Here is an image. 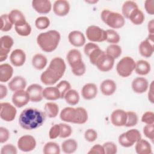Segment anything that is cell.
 Returning a JSON list of instances; mask_svg holds the SVG:
<instances>
[{
    "mask_svg": "<svg viewBox=\"0 0 154 154\" xmlns=\"http://www.w3.org/2000/svg\"><path fill=\"white\" fill-rule=\"evenodd\" d=\"M46 114L40 109L28 108L22 111L19 117L20 126L26 130H32L40 127L45 122Z\"/></svg>",
    "mask_w": 154,
    "mask_h": 154,
    "instance_id": "6da1fadb",
    "label": "cell"
},
{
    "mask_svg": "<svg viewBox=\"0 0 154 154\" xmlns=\"http://www.w3.org/2000/svg\"><path fill=\"white\" fill-rule=\"evenodd\" d=\"M66 68L64 60L60 57H55L51 61L47 69L42 73L41 81L47 85L55 84L63 76Z\"/></svg>",
    "mask_w": 154,
    "mask_h": 154,
    "instance_id": "7a4b0ae2",
    "label": "cell"
},
{
    "mask_svg": "<svg viewBox=\"0 0 154 154\" xmlns=\"http://www.w3.org/2000/svg\"><path fill=\"white\" fill-rule=\"evenodd\" d=\"M60 34L56 30H49L42 32L37 37V42L42 51L51 52L57 48L60 40Z\"/></svg>",
    "mask_w": 154,
    "mask_h": 154,
    "instance_id": "3957f363",
    "label": "cell"
},
{
    "mask_svg": "<svg viewBox=\"0 0 154 154\" xmlns=\"http://www.w3.org/2000/svg\"><path fill=\"white\" fill-rule=\"evenodd\" d=\"M60 116L63 121L75 124H84L88 120L87 112L82 107L64 108L61 111Z\"/></svg>",
    "mask_w": 154,
    "mask_h": 154,
    "instance_id": "277c9868",
    "label": "cell"
},
{
    "mask_svg": "<svg viewBox=\"0 0 154 154\" xmlns=\"http://www.w3.org/2000/svg\"><path fill=\"white\" fill-rule=\"evenodd\" d=\"M100 17L105 24L114 29L120 28L125 23V17L122 14L109 10H103L101 12Z\"/></svg>",
    "mask_w": 154,
    "mask_h": 154,
    "instance_id": "5b68a950",
    "label": "cell"
},
{
    "mask_svg": "<svg viewBox=\"0 0 154 154\" xmlns=\"http://www.w3.org/2000/svg\"><path fill=\"white\" fill-rule=\"evenodd\" d=\"M135 67V62L130 57L122 58L117 64L116 70L122 77L126 78L130 76Z\"/></svg>",
    "mask_w": 154,
    "mask_h": 154,
    "instance_id": "8992f818",
    "label": "cell"
},
{
    "mask_svg": "<svg viewBox=\"0 0 154 154\" xmlns=\"http://www.w3.org/2000/svg\"><path fill=\"white\" fill-rule=\"evenodd\" d=\"M87 38L93 42H102L106 40V31L96 25L89 26L86 29Z\"/></svg>",
    "mask_w": 154,
    "mask_h": 154,
    "instance_id": "52a82bcc",
    "label": "cell"
},
{
    "mask_svg": "<svg viewBox=\"0 0 154 154\" xmlns=\"http://www.w3.org/2000/svg\"><path fill=\"white\" fill-rule=\"evenodd\" d=\"M0 117L5 122L13 121L16 115V108L8 102H2L0 104Z\"/></svg>",
    "mask_w": 154,
    "mask_h": 154,
    "instance_id": "ba28073f",
    "label": "cell"
},
{
    "mask_svg": "<svg viewBox=\"0 0 154 154\" xmlns=\"http://www.w3.org/2000/svg\"><path fill=\"white\" fill-rule=\"evenodd\" d=\"M36 146V141L35 138L29 135H25L17 141V147L22 152H30L34 149Z\"/></svg>",
    "mask_w": 154,
    "mask_h": 154,
    "instance_id": "9c48e42d",
    "label": "cell"
},
{
    "mask_svg": "<svg viewBox=\"0 0 154 154\" xmlns=\"http://www.w3.org/2000/svg\"><path fill=\"white\" fill-rule=\"evenodd\" d=\"M14 43L13 39L9 35H4L1 37L0 46V61L5 60L8 53Z\"/></svg>",
    "mask_w": 154,
    "mask_h": 154,
    "instance_id": "30bf717a",
    "label": "cell"
},
{
    "mask_svg": "<svg viewBox=\"0 0 154 154\" xmlns=\"http://www.w3.org/2000/svg\"><path fill=\"white\" fill-rule=\"evenodd\" d=\"M114 58L107 55L105 52L97 60L96 66L102 72H108L111 70L114 64Z\"/></svg>",
    "mask_w": 154,
    "mask_h": 154,
    "instance_id": "8fae6325",
    "label": "cell"
},
{
    "mask_svg": "<svg viewBox=\"0 0 154 154\" xmlns=\"http://www.w3.org/2000/svg\"><path fill=\"white\" fill-rule=\"evenodd\" d=\"M29 100V96L27 91L23 90L15 91L12 96V102L13 104L18 108H21L26 105Z\"/></svg>",
    "mask_w": 154,
    "mask_h": 154,
    "instance_id": "7c38bea8",
    "label": "cell"
},
{
    "mask_svg": "<svg viewBox=\"0 0 154 154\" xmlns=\"http://www.w3.org/2000/svg\"><path fill=\"white\" fill-rule=\"evenodd\" d=\"M43 88L40 85L33 84L26 89L30 100L33 102H40L43 99Z\"/></svg>",
    "mask_w": 154,
    "mask_h": 154,
    "instance_id": "4fadbf2b",
    "label": "cell"
},
{
    "mask_svg": "<svg viewBox=\"0 0 154 154\" xmlns=\"http://www.w3.org/2000/svg\"><path fill=\"white\" fill-rule=\"evenodd\" d=\"M126 112L123 109H116L111 114V123L116 126H125L126 122Z\"/></svg>",
    "mask_w": 154,
    "mask_h": 154,
    "instance_id": "5bb4252c",
    "label": "cell"
},
{
    "mask_svg": "<svg viewBox=\"0 0 154 154\" xmlns=\"http://www.w3.org/2000/svg\"><path fill=\"white\" fill-rule=\"evenodd\" d=\"M53 11L57 16H66L70 11V4L67 1L57 0L53 5Z\"/></svg>",
    "mask_w": 154,
    "mask_h": 154,
    "instance_id": "9a60e30c",
    "label": "cell"
},
{
    "mask_svg": "<svg viewBox=\"0 0 154 154\" xmlns=\"http://www.w3.org/2000/svg\"><path fill=\"white\" fill-rule=\"evenodd\" d=\"M153 43L154 41H152L148 38L142 41L138 47L139 52L141 55L146 58L151 57L154 51Z\"/></svg>",
    "mask_w": 154,
    "mask_h": 154,
    "instance_id": "2e32d148",
    "label": "cell"
},
{
    "mask_svg": "<svg viewBox=\"0 0 154 154\" xmlns=\"http://www.w3.org/2000/svg\"><path fill=\"white\" fill-rule=\"evenodd\" d=\"M10 60L11 64L16 67L22 66L25 62V53L20 49L14 50L10 55Z\"/></svg>",
    "mask_w": 154,
    "mask_h": 154,
    "instance_id": "e0dca14e",
    "label": "cell"
},
{
    "mask_svg": "<svg viewBox=\"0 0 154 154\" xmlns=\"http://www.w3.org/2000/svg\"><path fill=\"white\" fill-rule=\"evenodd\" d=\"M32 8L38 13L47 14L52 7L51 2L48 0H34L32 1Z\"/></svg>",
    "mask_w": 154,
    "mask_h": 154,
    "instance_id": "ac0fdd59",
    "label": "cell"
},
{
    "mask_svg": "<svg viewBox=\"0 0 154 154\" xmlns=\"http://www.w3.org/2000/svg\"><path fill=\"white\" fill-rule=\"evenodd\" d=\"M149 87L147 80L143 77H138L135 78L132 82V88L135 93H143L146 92Z\"/></svg>",
    "mask_w": 154,
    "mask_h": 154,
    "instance_id": "d6986e66",
    "label": "cell"
},
{
    "mask_svg": "<svg viewBox=\"0 0 154 154\" xmlns=\"http://www.w3.org/2000/svg\"><path fill=\"white\" fill-rule=\"evenodd\" d=\"M68 39L70 44L75 47H81L85 43L84 35L79 31H71L69 34Z\"/></svg>",
    "mask_w": 154,
    "mask_h": 154,
    "instance_id": "ffe728a7",
    "label": "cell"
},
{
    "mask_svg": "<svg viewBox=\"0 0 154 154\" xmlns=\"http://www.w3.org/2000/svg\"><path fill=\"white\" fill-rule=\"evenodd\" d=\"M97 94V86L93 83H88L85 84L81 90V94L85 100H91L94 99Z\"/></svg>",
    "mask_w": 154,
    "mask_h": 154,
    "instance_id": "44dd1931",
    "label": "cell"
},
{
    "mask_svg": "<svg viewBox=\"0 0 154 154\" xmlns=\"http://www.w3.org/2000/svg\"><path fill=\"white\" fill-rule=\"evenodd\" d=\"M8 85L9 88L13 91L22 90L26 86V81L23 77L16 76L8 82Z\"/></svg>",
    "mask_w": 154,
    "mask_h": 154,
    "instance_id": "7402d4cb",
    "label": "cell"
},
{
    "mask_svg": "<svg viewBox=\"0 0 154 154\" xmlns=\"http://www.w3.org/2000/svg\"><path fill=\"white\" fill-rule=\"evenodd\" d=\"M100 91L105 96H111L116 90L117 85L116 82L112 79H105L100 84Z\"/></svg>",
    "mask_w": 154,
    "mask_h": 154,
    "instance_id": "603a6c76",
    "label": "cell"
},
{
    "mask_svg": "<svg viewBox=\"0 0 154 154\" xmlns=\"http://www.w3.org/2000/svg\"><path fill=\"white\" fill-rule=\"evenodd\" d=\"M66 58L71 67H73L83 61L81 52L76 49L70 50L67 54Z\"/></svg>",
    "mask_w": 154,
    "mask_h": 154,
    "instance_id": "cb8c5ba5",
    "label": "cell"
},
{
    "mask_svg": "<svg viewBox=\"0 0 154 154\" xmlns=\"http://www.w3.org/2000/svg\"><path fill=\"white\" fill-rule=\"evenodd\" d=\"M9 19L14 26L20 25L26 22L23 13L17 9H14L8 14Z\"/></svg>",
    "mask_w": 154,
    "mask_h": 154,
    "instance_id": "d4e9b609",
    "label": "cell"
},
{
    "mask_svg": "<svg viewBox=\"0 0 154 154\" xmlns=\"http://www.w3.org/2000/svg\"><path fill=\"white\" fill-rule=\"evenodd\" d=\"M13 73V67L7 63L0 65V81L2 82H7L12 76Z\"/></svg>",
    "mask_w": 154,
    "mask_h": 154,
    "instance_id": "484cf974",
    "label": "cell"
},
{
    "mask_svg": "<svg viewBox=\"0 0 154 154\" xmlns=\"http://www.w3.org/2000/svg\"><path fill=\"white\" fill-rule=\"evenodd\" d=\"M135 151L138 154L152 153V147L150 143L146 140L140 139L136 142Z\"/></svg>",
    "mask_w": 154,
    "mask_h": 154,
    "instance_id": "4316f807",
    "label": "cell"
},
{
    "mask_svg": "<svg viewBox=\"0 0 154 154\" xmlns=\"http://www.w3.org/2000/svg\"><path fill=\"white\" fill-rule=\"evenodd\" d=\"M43 97L49 100H55L60 98V93L57 87H48L43 89Z\"/></svg>",
    "mask_w": 154,
    "mask_h": 154,
    "instance_id": "83f0119b",
    "label": "cell"
},
{
    "mask_svg": "<svg viewBox=\"0 0 154 154\" xmlns=\"http://www.w3.org/2000/svg\"><path fill=\"white\" fill-rule=\"evenodd\" d=\"M135 72L140 75H147L150 71V65L146 60H141L135 63Z\"/></svg>",
    "mask_w": 154,
    "mask_h": 154,
    "instance_id": "f1b7e54d",
    "label": "cell"
},
{
    "mask_svg": "<svg viewBox=\"0 0 154 154\" xmlns=\"http://www.w3.org/2000/svg\"><path fill=\"white\" fill-rule=\"evenodd\" d=\"M78 147V143L74 139H67L64 141L61 144V149L65 153H74Z\"/></svg>",
    "mask_w": 154,
    "mask_h": 154,
    "instance_id": "f546056e",
    "label": "cell"
},
{
    "mask_svg": "<svg viewBox=\"0 0 154 154\" xmlns=\"http://www.w3.org/2000/svg\"><path fill=\"white\" fill-rule=\"evenodd\" d=\"M48 63V60L46 57L40 54H35L32 59V66L37 69V70H42L44 69Z\"/></svg>",
    "mask_w": 154,
    "mask_h": 154,
    "instance_id": "4dcf8cb0",
    "label": "cell"
},
{
    "mask_svg": "<svg viewBox=\"0 0 154 154\" xmlns=\"http://www.w3.org/2000/svg\"><path fill=\"white\" fill-rule=\"evenodd\" d=\"M144 14L138 8L131 12L129 16V19L134 25H141L144 20Z\"/></svg>",
    "mask_w": 154,
    "mask_h": 154,
    "instance_id": "1f68e13d",
    "label": "cell"
},
{
    "mask_svg": "<svg viewBox=\"0 0 154 154\" xmlns=\"http://www.w3.org/2000/svg\"><path fill=\"white\" fill-rule=\"evenodd\" d=\"M45 113L49 118H54L58 114L59 108L57 103L54 102H48L45 105Z\"/></svg>",
    "mask_w": 154,
    "mask_h": 154,
    "instance_id": "d6a6232c",
    "label": "cell"
},
{
    "mask_svg": "<svg viewBox=\"0 0 154 154\" xmlns=\"http://www.w3.org/2000/svg\"><path fill=\"white\" fill-rule=\"evenodd\" d=\"M138 8V7L137 4L134 1H125L123 3L122 8L123 16L124 17L128 19L131 12L134 11L135 9H137Z\"/></svg>",
    "mask_w": 154,
    "mask_h": 154,
    "instance_id": "836d02e7",
    "label": "cell"
},
{
    "mask_svg": "<svg viewBox=\"0 0 154 154\" xmlns=\"http://www.w3.org/2000/svg\"><path fill=\"white\" fill-rule=\"evenodd\" d=\"M66 102L70 105H76L79 100V95L78 91L73 89H70L64 97Z\"/></svg>",
    "mask_w": 154,
    "mask_h": 154,
    "instance_id": "e575fe53",
    "label": "cell"
},
{
    "mask_svg": "<svg viewBox=\"0 0 154 154\" xmlns=\"http://www.w3.org/2000/svg\"><path fill=\"white\" fill-rule=\"evenodd\" d=\"M43 152L45 154H59L60 153V148L57 143L48 142L45 145Z\"/></svg>",
    "mask_w": 154,
    "mask_h": 154,
    "instance_id": "d590c367",
    "label": "cell"
},
{
    "mask_svg": "<svg viewBox=\"0 0 154 154\" xmlns=\"http://www.w3.org/2000/svg\"><path fill=\"white\" fill-rule=\"evenodd\" d=\"M105 53L112 57L113 58L116 59L120 56L122 54V48L120 46L116 44H112L107 47Z\"/></svg>",
    "mask_w": 154,
    "mask_h": 154,
    "instance_id": "8d00e7d4",
    "label": "cell"
},
{
    "mask_svg": "<svg viewBox=\"0 0 154 154\" xmlns=\"http://www.w3.org/2000/svg\"><path fill=\"white\" fill-rule=\"evenodd\" d=\"M126 138L133 144L141 138V135L138 130L132 129L125 132Z\"/></svg>",
    "mask_w": 154,
    "mask_h": 154,
    "instance_id": "74e56055",
    "label": "cell"
},
{
    "mask_svg": "<svg viewBox=\"0 0 154 154\" xmlns=\"http://www.w3.org/2000/svg\"><path fill=\"white\" fill-rule=\"evenodd\" d=\"M13 26V23L9 19L8 14H4L1 16V30L2 31H8Z\"/></svg>",
    "mask_w": 154,
    "mask_h": 154,
    "instance_id": "f35d334b",
    "label": "cell"
},
{
    "mask_svg": "<svg viewBox=\"0 0 154 154\" xmlns=\"http://www.w3.org/2000/svg\"><path fill=\"white\" fill-rule=\"evenodd\" d=\"M16 32L21 36H28L31 32V27L26 22V23L14 26Z\"/></svg>",
    "mask_w": 154,
    "mask_h": 154,
    "instance_id": "ab89813d",
    "label": "cell"
},
{
    "mask_svg": "<svg viewBox=\"0 0 154 154\" xmlns=\"http://www.w3.org/2000/svg\"><path fill=\"white\" fill-rule=\"evenodd\" d=\"M106 41L110 43L116 44L120 42V37L117 32L113 29H108L106 31Z\"/></svg>",
    "mask_w": 154,
    "mask_h": 154,
    "instance_id": "60d3db41",
    "label": "cell"
},
{
    "mask_svg": "<svg viewBox=\"0 0 154 154\" xmlns=\"http://www.w3.org/2000/svg\"><path fill=\"white\" fill-rule=\"evenodd\" d=\"M126 114L127 119L125 126L126 127H132L136 125L138 120L137 114L133 111H127Z\"/></svg>",
    "mask_w": 154,
    "mask_h": 154,
    "instance_id": "b9f144b4",
    "label": "cell"
},
{
    "mask_svg": "<svg viewBox=\"0 0 154 154\" xmlns=\"http://www.w3.org/2000/svg\"><path fill=\"white\" fill-rule=\"evenodd\" d=\"M57 88L58 89L60 93V98L63 99L66 93L70 89L71 85L70 83L65 80L60 81L57 85Z\"/></svg>",
    "mask_w": 154,
    "mask_h": 154,
    "instance_id": "7bdbcfd3",
    "label": "cell"
},
{
    "mask_svg": "<svg viewBox=\"0 0 154 154\" xmlns=\"http://www.w3.org/2000/svg\"><path fill=\"white\" fill-rule=\"evenodd\" d=\"M35 26L39 29H46L50 25V20L46 16H40L36 19L35 21Z\"/></svg>",
    "mask_w": 154,
    "mask_h": 154,
    "instance_id": "ee69618b",
    "label": "cell"
},
{
    "mask_svg": "<svg viewBox=\"0 0 154 154\" xmlns=\"http://www.w3.org/2000/svg\"><path fill=\"white\" fill-rule=\"evenodd\" d=\"M104 53H105V52L103 51L102 50H101L99 47L93 50L88 55L91 63L93 65H96V63L97 60Z\"/></svg>",
    "mask_w": 154,
    "mask_h": 154,
    "instance_id": "f6af8a7d",
    "label": "cell"
},
{
    "mask_svg": "<svg viewBox=\"0 0 154 154\" xmlns=\"http://www.w3.org/2000/svg\"><path fill=\"white\" fill-rule=\"evenodd\" d=\"M59 125L60 128V133L59 137L60 138H67L72 134V129L69 125L66 123H60Z\"/></svg>",
    "mask_w": 154,
    "mask_h": 154,
    "instance_id": "bcb514c9",
    "label": "cell"
},
{
    "mask_svg": "<svg viewBox=\"0 0 154 154\" xmlns=\"http://www.w3.org/2000/svg\"><path fill=\"white\" fill-rule=\"evenodd\" d=\"M103 147L106 154H115L117 152V146L112 142H106L103 145Z\"/></svg>",
    "mask_w": 154,
    "mask_h": 154,
    "instance_id": "7dc6e473",
    "label": "cell"
},
{
    "mask_svg": "<svg viewBox=\"0 0 154 154\" xmlns=\"http://www.w3.org/2000/svg\"><path fill=\"white\" fill-rule=\"evenodd\" d=\"M72 73L76 76H82L83 75L86 70L84 62L78 64V65L71 68Z\"/></svg>",
    "mask_w": 154,
    "mask_h": 154,
    "instance_id": "c3c4849f",
    "label": "cell"
},
{
    "mask_svg": "<svg viewBox=\"0 0 154 154\" xmlns=\"http://www.w3.org/2000/svg\"><path fill=\"white\" fill-rule=\"evenodd\" d=\"M153 124H147L143 128V133L144 135L151 140L152 141L154 138V134H153Z\"/></svg>",
    "mask_w": 154,
    "mask_h": 154,
    "instance_id": "681fc988",
    "label": "cell"
},
{
    "mask_svg": "<svg viewBox=\"0 0 154 154\" xmlns=\"http://www.w3.org/2000/svg\"><path fill=\"white\" fill-rule=\"evenodd\" d=\"M84 137L87 141L89 142H93L96 140L97 134L94 129H88L85 132Z\"/></svg>",
    "mask_w": 154,
    "mask_h": 154,
    "instance_id": "f907efd6",
    "label": "cell"
},
{
    "mask_svg": "<svg viewBox=\"0 0 154 154\" xmlns=\"http://www.w3.org/2000/svg\"><path fill=\"white\" fill-rule=\"evenodd\" d=\"M17 153V149L14 146L11 144H8L4 146L1 148V154H16Z\"/></svg>",
    "mask_w": 154,
    "mask_h": 154,
    "instance_id": "816d5d0a",
    "label": "cell"
},
{
    "mask_svg": "<svg viewBox=\"0 0 154 154\" xmlns=\"http://www.w3.org/2000/svg\"><path fill=\"white\" fill-rule=\"evenodd\" d=\"M142 122L146 124H153L154 114L152 111H147L143 114L141 117Z\"/></svg>",
    "mask_w": 154,
    "mask_h": 154,
    "instance_id": "f5cc1de1",
    "label": "cell"
},
{
    "mask_svg": "<svg viewBox=\"0 0 154 154\" xmlns=\"http://www.w3.org/2000/svg\"><path fill=\"white\" fill-rule=\"evenodd\" d=\"M60 133V125L56 124L51 127L49 132V137L51 139H55L59 137Z\"/></svg>",
    "mask_w": 154,
    "mask_h": 154,
    "instance_id": "db71d44e",
    "label": "cell"
},
{
    "mask_svg": "<svg viewBox=\"0 0 154 154\" xmlns=\"http://www.w3.org/2000/svg\"><path fill=\"white\" fill-rule=\"evenodd\" d=\"M10 137V132L8 130L4 127L0 128V143L6 142Z\"/></svg>",
    "mask_w": 154,
    "mask_h": 154,
    "instance_id": "11a10c76",
    "label": "cell"
},
{
    "mask_svg": "<svg viewBox=\"0 0 154 154\" xmlns=\"http://www.w3.org/2000/svg\"><path fill=\"white\" fill-rule=\"evenodd\" d=\"M118 140H119V144H120L121 146H123V147H131L132 146L134 145L132 143H131V142L126 138L125 133L122 134L119 137Z\"/></svg>",
    "mask_w": 154,
    "mask_h": 154,
    "instance_id": "9f6ffc18",
    "label": "cell"
},
{
    "mask_svg": "<svg viewBox=\"0 0 154 154\" xmlns=\"http://www.w3.org/2000/svg\"><path fill=\"white\" fill-rule=\"evenodd\" d=\"M144 8L147 13L150 15L154 14V1L146 0L144 2Z\"/></svg>",
    "mask_w": 154,
    "mask_h": 154,
    "instance_id": "6f0895ef",
    "label": "cell"
},
{
    "mask_svg": "<svg viewBox=\"0 0 154 154\" xmlns=\"http://www.w3.org/2000/svg\"><path fill=\"white\" fill-rule=\"evenodd\" d=\"M88 154L90 153H98V154H105V151L103 146L97 144L93 146L90 151L88 152Z\"/></svg>",
    "mask_w": 154,
    "mask_h": 154,
    "instance_id": "680465c9",
    "label": "cell"
},
{
    "mask_svg": "<svg viewBox=\"0 0 154 154\" xmlns=\"http://www.w3.org/2000/svg\"><path fill=\"white\" fill-rule=\"evenodd\" d=\"M99 48L98 45H97L95 43H91V42H90V43H87L85 46H84V53L85 54L88 56V54L93 51L94 50V49H96Z\"/></svg>",
    "mask_w": 154,
    "mask_h": 154,
    "instance_id": "91938a15",
    "label": "cell"
},
{
    "mask_svg": "<svg viewBox=\"0 0 154 154\" xmlns=\"http://www.w3.org/2000/svg\"><path fill=\"white\" fill-rule=\"evenodd\" d=\"M148 99L151 103H154V94H153V81H152L149 90L148 92Z\"/></svg>",
    "mask_w": 154,
    "mask_h": 154,
    "instance_id": "94428289",
    "label": "cell"
},
{
    "mask_svg": "<svg viewBox=\"0 0 154 154\" xmlns=\"http://www.w3.org/2000/svg\"><path fill=\"white\" fill-rule=\"evenodd\" d=\"M7 88L5 85H0V99H2L7 94Z\"/></svg>",
    "mask_w": 154,
    "mask_h": 154,
    "instance_id": "6125c7cd",
    "label": "cell"
},
{
    "mask_svg": "<svg viewBox=\"0 0 154 154\" xmlns=\"http://www.w3.org/2000/svg\"><path fill=\"white\" fill-rule=\"evenodd\" d=\"M148 31L149 32V34H154V21L153 19L151 20L149 22L148 25H147Z\"/></svg>",
    "mask_w": 154,
    "mask_h": 154,
    "instance_id": "be15d7a7",
    "label": "cell"
},
{
    "mask_svg": "<svg viewBox=\"0 0 154 154\" xmlns=\"http://www.w3.org/2000/svg\"><path fill=\"white\" fill-rule=\"evenodd\" d=\"M86 2H88V3H91V4H93V3H96V2H97V1H87Z\"/></svg>",
    "mask_w": 154,
    "mask_h": 154,
    "instance_id": "e7e4bbea",
    "label": "cell"
}]
</instances>
